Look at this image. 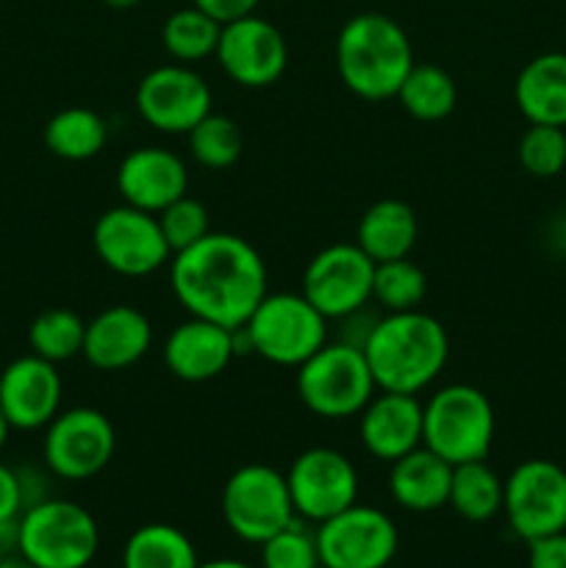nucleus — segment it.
<instances>
[{
    "label": "nucleus",
    "mask_w": 566,
    "mask_h": 568,
    "mask_svg": "<svg viewBox=\"0 0 566 568\" xmlns=\"http://www.w3.org/2000/svg\"><path fill=\"white\" fill-rule=\"evenodd\" d=\"M170 286L189 316L231 331H239L270 292L259 250L236 233L216 231L172 255Z\"/></svg>",
    "instance_id": "f257e3e1"
},
{
    "label": "nucleus",
    "mask_w": 566,
    "mask_h": 568,
    "mask_svg": "<svg viewBox=\"0 0 566 568\" xmlns=\"http://www.w3.org/2000/svg\"><path fill=\"white\" fill-rule=\"evenodd\" d=\"M377 392L420 394L444 372L449 336L436 316L400 311L375 320L361 344Z\"/></svg>",
    "instance_id": "f03ea898"
},
{
    "label": "nucleus",
    "mask_w": 566,
    "mask_h": 568,
    "mask_svg": "<svg viewBox=\"0 0 566 568\" xmlns=\"http://www.w3.org/2000/svg\"><path fill=\"white\" fill-rule=\"evenodd\" d=\"M414 64L408 33L394 17L381 11L350 17L336 37L338 78L355 98L370 103L397 98Z\"/></svg>",
    "instance_id": "7ed1b4c3"
},
{
    "label": "nucleus",
    "mask_w": 566,
    "mask_h": 568,
    "mask_svg": "<svg viewBox=\"0 0 566 568\" xmlns=\"http://www.w3.org/2000/svg\"><path fill=\"white\" fill-rule=\"evenodd\" d=\"M294 388L300 403L320 419L358 416L377 392L364 349L342 338L325 342L297 366Z\"/></svg>",
    "instance_id": "20e7f679"
},
{
    "label": "nucleus",
    "mask_w": 566,
    "mask_h": 568,
    "mask_svg": "<svg viewBox=\"0 0 566 568\" xmlns=\"http://www.w3.org/2000/svg\"><path fill=\"white\" fill-rule=\"evenodd\" d=\"M494 427L492 399L466 383L438 388L422 403V444L453 466L486 460Z\"/></svg>",
    "instance_id": "39448f33"
},
{
    "label": "nucleus",
    "mask_w": 566,
    "mask_h": 568,
    "mask_svg": "<svg viewBox=\"0 0 566 568\" xmlns=\"http://www.w3.org/2000/svg\"><path fill=\"white\" fill-rule=\"evenodd\" d=\"M236 333L266 364L297 369L327 342V320L303 292H266Z\"/></svg>",
    "instance_id": "423d86ee"
},
{
    "label": "nucleus",
    "mask_w": 566,
    "mask_h": 568,
    "mask_svg": "<svg viewBox=\"0 0 566 568\" xmlns=\"http://www.w3.org/2000/svg\"><path fill=\"white\" fill-rule=\"evenodd\" d=\"M17 525V549L37 568H87L98 555V521L72 499H42L22 510Z\"/></svg>",
    "instance_id": "0eeeda50"
},
{
    "label": "nucleus",
    "mask_w": 566,
    "mask_h": 568,
    "mask_svg": "<svg viewBox=\"0 0 566 568\" xmlns=\"http://www.w3.org/2000/svg\"><path fill=\"white\" fill-rule=\"evenodd\" d=\"M222 519L228 530L247 544H264L277 530L300 519L283 471L266 464H244L222 488Z\"/></svg>",
    "instance_id": "6e6552de"
},
{
    "label": "nucleus",
    "mask_w": 566,
    "mask_h": 568,
    "mask_svg": "<svg viewBox=\"0 0 566 568\" xmlns=\"http://www.w3.org/2000/svg\"><path fill=\"white\" fill-rule=\"evenodd\" d=\"M92 247L100 264L122 277H148L172 258L159 216L125 203L98 216L92 227Z\"/></svg>",
    "instance_id": "1a4fd4ad"
},
{
    "label": "nucleus",
    "mask_w": 566,
    "mask_h": 568,
    "mask_svg": "<svg viewBox=\"0 0 566 568\" xmlns=\"http://www.w3.org/2000/svg\"><path fill=\"white\" fill-rule=\"evenodd\" d=\"M114 425L98 408L59 410L55 419L44 427V466L61 480L81 483L100 475L114 458Z\"/></svg>",
    "instance_id": "9d476101"
},
{
    "label": "nucleus",
    "mask_w": 566,
    "mask_h": 568,
    "mask_svg": "<svg viewBox=\"0 0 566 568\" xmlns=\"http://www.w3.org/2000/svg\"><path fill=\"white\" fill-rule=\"evenodd\" d=\"M503 514L522 541L566 532V469L555 460H522L505 480Z\"/></svg>",
    "instance_id": "9b49d317"
},
{
    "label": "nucleus",
    "mask_w": 566,
    "mask_h": 568,
    "mask_svg": "<svg viewBox=\"0 0 566 568\" xmlns=\"http://www.w3.org/2000/svg\"><path fill=\"white\" fill-rule=\"evenodd\" d=\"M400 547L392 516L372 505H350L316 525L322 568H386Z\"/></svg>",
    "instance_id": "f8f14e48"
},
{
    "label": "nucleus",
    "mask_w": 566,
    "mask_h": 568,
    "mask_svg": "<svg viewBox=\"0 0 566 568\" xmlns=\"http://www.w3.org/2000/svg\"><path fill=\"white\" fill-rule=\"evenodd\" d=\"M372 277L375 261L358 244L338 242L327 244L309 261L300 292L327 322L344 320L366 308L372 300Z\"/></svg>",
    "instance_id": "ddd939ff"
},
{
    "label": "nucleus",
    "mask_w": 566,
    "mask_h": 568,
    "mask_svg": "<svg viewBox=\"0 0 566 568\" xmlns=\"http://www.w3.org/2000/svg\"><path fill=\"white\" fill-rule=\"evenodd\" d=\"M294 514L322 525L358 503V471L353 460L331 447H311L292 460L286 471Z\"/></svg>",
    "instance_id": "4468645a"
},
{
    "label": "nucleus",
    "mask_w": 566,
    "mask_h": 568,
    "mask_svg": "<svg viewBox=\"0 0 566 568\" xmlns=\"http://www.w3.org/2000/svg\"><path fill=\"white\" fill-rule=\"evenodd\" d=\"M214 55L233 83L244 89H264L281 81L286 72L289 44L275 22L253 11L222 26Z\"/></svg>",
    "instance_id": "2eb2a0df"
},
{
    "label": "nucleus",
    "mask_w": 566,
    "mask_h": 568,
    "mask_svg": "<svg viewBox=\"0 0 566 568\" xmlns=\"http://www.w3.org/2000/svg\"><path fill=\"white\" fill-rule=\"evenodd\" d=\"M137 111L150 128L186 136L205 114H211V87L194 67L161 64L137 87Z\"/></svg>",
    "instance_id": "dca6fc26"
},
{
    "label": "nucleus",
    "mask_w": 566,
    "mask_h": 568,
    "mask_svg": "<svg viewBox=\"0 0 566 568\" xmlns=\"http://www.w3.org/2000/svg\"><path fill=\"white\" fill-rule=\"evenodd\" d=\"M59 369L39 355L14 358L0 372V410L11 430H39L48 427L61 410Z\"/></svg>",
    "instance_id": "f3484780"
},
{
    "label": "nucleus",
    "mask_w": 566,
    "mask_h": 568,
    "mask_svg": "<svg viewBox=\"0 0 566 568\" xmlns=\"http://www.w3.org/2000/svg\"><path fill=\"white\" fill-rule=\"evenodd\" d=\"M239 353V333L216 322L189 316L172 327L161 358L166 372L183 383H209L220 377Z\"/></svg>",
    "instance_id": "a211bd4d"
},
{
    "label": "nucleus",
    "mask_w": 566,
    "mask_h": 568,
    "mask_svg": "<svg viewBox=\"0 0 566 568\" xmlns=\"http://www.w3.org/2000/svg\"><path fill=\"white\" fill-rule=\"evenodd\" d=\"M117 192L122 203L159 214L189 192V170L166 148H137L117 166Z\"/></svg>",
    "instance_id": "6ab92c4d"
},
{
    "label": "nucleus",
    "mask_w": 566,
    "mask_h": 568,
    "mask_svg": "<svg viewBox=\"0 0 566 568\" xmlns=\"http://www.w3.org/2000/svg\"><path fill=\"white\" fill-rule=\"evenodd\" d=\"M153 344V325L148 314L133 305H109L87 322L83 358L100 372H122L139 364Z\"/></svg>",
    "instance_id": "aec40b11"
},
{
    "label": "nucleus",
    "mask_w": 566,
    "mask_h": 568,
    "mask_svg": "<svg viewBox=\"0 0 566 568\" xmlns=\"http://www.w3.org/2000/svg\"><path fill=\"white\" fill-rule=\"evenodd\" d=\"M358 438L372 458L386 464L422 447V403L416 394L375 392L358 414Z\"/></svg>",
    "instance_id": "412c9836"
},
{
    "label": "nucleus",
    "mask_w": 566,
    "mask_h": 568,
    "mask_svg": "<svg viewBox=\"0 0 566 568\" xmlns=\"http://www.w3.org/2000/svg\"><path fill=\"white\" fill-rule=\"evenodd\" d=\"M453 464L438 458L425 444L397 458L388 471V494L411 514H431L447 505Z\"/></svg>",
    "instance_id": "4be33fe9"
},
{
    "label": "nucleus",
    "mask_w": 566,
    "mask_h": 568,
    "mask_svg": "<svg viewBox=\"0 0 566 568\" xmlns=\"http://www.w3.org/2000/svg\"><path fill=\"white\" fill-rule=\"evenodd\" d=\"M514 100L530 125L566 128V53H542L527 61L516 75Z\"/></svg>",
    "instance_id": "5701e85b"
},
{
    "label": "nucleus",
    "mask_w": 566,
    "mask_h": 568,
    "mask_svg": "<svg viewBox=\"0 0 566 568\" xmlns=\"http://www.w3.org/2000/svg\"><path fill=\"white\" fill-rule=\"evenodd\" d=\"M420 239V220L405 200L383 197L372 203L358 220L355 244L375 264L394 258H408Z\"/></svg>",
    "instance_id": "b1692460"
},
{
    "label": "nucleus",
    "mask_w": 566,
    "mask_h": 568,
    "mask_svg": "<svg viewBox=\"0 0 566 568\" xmlns=\"http://www.w3.org/2000/svg\"><path fill=\"white\" fill-rule=\"evenodd\" d=\"M44 144L55 159L89 161L109 144V122L92 109L70 105L55 111L44 125Z\"/></svg>",
    "instance_id": "393cba45"
},
{
    "label": "nucleus",
    "mask_w": 566,
    "mask_h": 568,
    "mask_svg": "<svg viewBox=\"0 0 566 568\" xmlns=\"http://www.w3.org/2000/svg\"><path fill=\"white\" fill-rule=\"evenodd\" d=\"M200 558L192 538L172 525H142L128 536L122 568H198Z\"/></svg>",
    "instance_id": "a878e982"
},
{
    "label": "nucleus",
    "mask_w": 566,
    "mask_h": 568,
    "mask_svg": "<svg viewBox=\"0 0 566 568\" xmlns=\"http://www.w3.org/2000/svg\"><path fill=\"white\" fill-rule=\"evenodd\" d=\"M505 480L486 464V460H469V464L453 466L447 505L466 521H488L503 510Z\"/></svg>",
    "instance_id": "bb28decb"
},
{
    "label": "nucleus",
    "mask_w": 566,
    "mask_h": 568,
    "mask_svg": "<svg viewBox=\"0 0 566 568\" xmlns=\"http://www.w3.org/2000/svg\"><path fill=\"white\" fill-rule=\"evenodd\" d=\"M405 114L420 122H438L449 116L458 103L453 75L438 64H414L397 92Z\"/></svg>",
    "instance_id": "cd10ccee"
},
{
    "label": "nucleus",
    "mask_w": 566,
    "mask_h": 568,
    "mask_svg": "<svg viewBox=\"0 0 566 568\" xmlns=\"http://www.w3.org/2000/svg\"><path fill=\"white\" fill-rule=\"evenodd\" d=\"M220 31L222 26L214 17H209L198 6H186V9L172 11L164 20L161 44H164L166 55L175 59L178 64L194 67L198 61L211 59L216 53Z\"/></svg>",
    "instance_id": "c85d7f7f"
},
{
    "label": "nucleus",
    "mask_w": 566,
    "mask_h": 568,
    "mask_svg": "<svg viewBox=\"0 0 566 568\" xmlns=\"http://www.w3.org/2000/svg\"><path fill=\"white\" fill-rule=\"evenodd\" d=\"M83 336L87 322L70 308H48L28 327V344L31 353L50 364H64L83 353Z\"/></svg>",
    "instance_id": "c756f323"
},
{
    "label": "nucleus",
    "mask_w": 566,
    "mask_h": 568,
    "mask_svg": "<svg viewBox=\"0 0 566 568\" xmlns=\"http://www.w3.org/2000/svg\"><path fill=\"white\" fill-rule=\"evenodd\" d=\"M427 294V277L422 266L411 258H394L375 264L372 277V300L381 305L386 314L400 311H416Z\"/></svg>",
    "instance_id": "7c9ffc66"
},
{
    "label": "nucleus",
    "mask_w": 566,
    "mask_h": 568,
    "mask_svg": "<svg viewBox=\"0 0 566 568\" xmlns=\"http://www.w3.org/2000/svg\"><path fill=\"white\" fill-rule=\"evenodd\" d=\"M186 139L192 159L205 170H228L242 159V131L228 114L211 111L186 133Z\"/></svg>",
    "instance_id": "2f4dec72"
},
{
    "label": "nucleus",
    "mask_w": 566,
    "mask_h": 568,
    "mask_svg": "<svg viewBox=\"0 0 566 568\" xmlns=\"http://www.w3.org/2000/svg\"><path fill=\"white\" fill-rule=\"evenodd\" d=\"M519 164L533 178H555L566 170V128L530 125L519 139Z\"/></svg>",
    "instance_id": "473e14b6"
},
{
    "label": "nucleus",
    "mask_w": 566,
    "mask_h": 568,
    "mask_svg": "<svg viewBox=\"0 0 566 568\" xmlns=\"http://www.w3.org/2000/svg\"><path fill=\"white\" fill-rule=\"evenodd\" d=\"M259 547L261 568H320L316 530H305L303 519H294Z\"/></svg>",
    "instance_id": "72a5a7b5"
},
{
    "label": "nucleus",
    "mask_w": 566,
    "mask_h": 568,
    "mask_svg": "<svg viewBox=\"0 0 566 568\" xmlns=\"http://www.w3.org/2000/svg\"><path fill=\"white\" fill-rule=\"evenodd\" d=\"M155 216H159L161 233H164L172 255L181 253V250H189L192 244H198L200 239H205L211 233L209 209L200 200L189 197V194L178 197L175 203H170Z\"/></svg>",
    "instance_id": "f704fd0d"
},
{
    "label": "nucleus",
    "mask_w": 566,
    "mask_h": 568,
    "mask_svg": "<svg viewBox=\"0 0 566 568\" xmlns=\"http://www.w3.org/2000/svg\"><path fill=\"white\" fill-rule=\"evenodd\" d=\"M527 568H566V532L527 544Z\"/></svg>",
    "instance_id": "c9c22d12"
},
{
    "label": "nucleus",
    "mask_w": 566,
    "mask_h": 568,
    "mask_svg": "<svg viewBox=\"0 0 566 568\" xmlns=\"http://www.w3.org/2000/svg\"><path fill=\"white\" fill-rule=\"evenodd\" d=\"M22 510H26V503H22V488L17 469L0 464V521L20 519Z\"/></svg>",
    "instance_id": "e433bc0d"
},
{
    "label": "nucleus",
    "mask_w": 566,
    "mask_h": 568,
    "mask_svg": "<svg viewBox=\"0 0 566 568\" xmlns=\"http://www.w3.org/2000/svg\"><path fill=\"white\" fill-rule=\"evenodd\" d=\"M192 6L203 9L205 14L214 17L220 26H225V22L239 20V17L253 14L259 0H192Z\"/></svg>",
    "instance_id": "4c0bfd02"
},
{
    "label": "nucleus",
    "mask_w": 566,
    "mask_h": 568,
    "mask_svg": "<svg viewBox=\"0 0 566 568\" xmlns=\"http://www.w3.org/2000/svg\"><path fill=\"white\" fill-rule=\"evenodd\" d=\"M20 519L0 521V558H9V555L20 552Z\"/></svg>",
    "instance_id": "58836bf2"
},
{
    "label": "nucleus",
    "mask_w": 566,
    "mask_h": 568,
    "mask_svg": "<svg viewBox=\"0 0 566 568\" xmlns=\"http://www.w3.org/2000/svg\"><path fill=\"white\" fill-rule=\"evenodd\" d=\"M198 568H255L250 564H242V560H233V558H216V560H200Z\"/></svg>",
    "instance_id": "ea45409f"
},
{
    "label": "nucleus",
    "mask_w": 566,
    "mask_h": 568,
    "mask_svg": "<svg viewBox=\"0 0 566 568\" xmlns=\"http://www.w3.org/2000/svg\"><path fill=\"white\" fill-rule=\"evenodd\" d=\"M0 568H37L28 558H22L20 552L9 555V558H0Z\"/></svg>",
    "instance_id": "a19ab883"
},
{
    "label": "nucleus",
    "mask_w": 566,
    "mask_h": 568,
    "mask_svg": "<svg viewBox=\"0 0 566 568\" xmlns=\"http://www.w3.org/2000/svg\"><path fill=\"white\" fill-rule=\"evenodd\" d=\"M105 6H111V9H133V6H139L142 0H103Z\"/></svg>",
    "instance_id": "79ce46f5"
},
{
    "label": "nucleus",
    "mask_w": 566,
    "mask_h": 568,
    "mask_svg": "<svg viewBox=\"0 0 566 568\" xmlns=\"http://www.w3.org/2000/svg\"><path fill=\"white\" fill-rule=\"evenodd\" d=\"M9 422H6V416H3V410H0V449H3V444H6V438H9Z\"/></svg>",
    "instance_id": "37998d69"
}]
</instances>
